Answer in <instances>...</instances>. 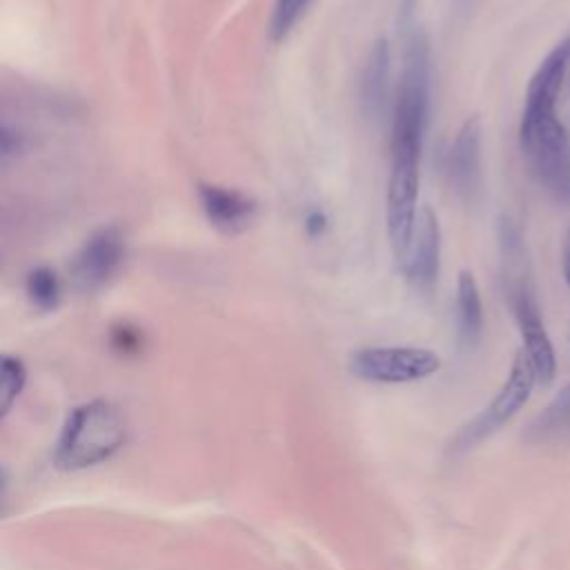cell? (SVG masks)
Returning <instances> with one entry per match:
<instances>
[{"mask_svg": "<svg viewBox=\"0 0 570 570\" xmlns=\"http://www.w3.org/2000/svg\"><path fill=\"white\" fill-rule=\"evenodd\" d=\"M24 149V136L9 125H0V156H13Z\"/></svg>", "mask_w": 570, "mask_h": 570, "instance_id": "cell-19", "label": "cell"}, {"mask_svg": "<svg viewBox=\"0 0 570 570\" xmlns=\"http://www.w3.org/2000/svg\"><path fill=\"white\" fill-rule=\"evenodd\" d=\"M403 67L399 80V94L394 102L392 138L390 142H419L423 145L430 122L432 98V62L430 40L416 24L403 31Z\"/></svg>", "mask_w": 570, "mask_h": 570, "instance_id": "cell-1", "label": "cell"}, {"mask_svg": "<svg viewBox=\"0 0 570 570\" xmlns=\"http://www.w3.org/2000/svg\"><path fill=\"white\" fill-rule=\"evenodd\" d=\"M125 256V238L116 227L96 229L76 258L71 261L69 274L78 292H96L102 287L120 267Z\"/></svg>", "mask_w": 570, "mask_h": 570, "instance_id": "cell-8", "label": "cell"}, {"mask_svg": "<svg viewBox=\"0 0 570 570\" xmlns=\"http://www.w3.org/2000/svg\"><path fill=\"white\" fill-rule=\"evenodd\" d=\"M508 298L523 338V352L534 370L539 383H550L557 374V356L552 341L546 332L541 309L528 276H510Z\"/></svg>", "mask_w": 570, "mask_h": 570, "instance_id": "cell-7", "label": "cell"}, {"mask_svg": "<svg viewBox=\"0 0 570 570\" xmlns=\"http://www.w3.org/2000/svg\"><path fill=\"white\" fill-rule=\"evenodd\" d=\"M448 174L454 191L470 200L481 180V122L470 116L454 136L448 154Z\"/></svg>", "mask_w": 570, "mask_h": 570, "instance_id": "cell-11", "label": "cell"}, {"mask_svg": "<svg viewBox=\"0 0 570 570\" xmlns=\"http://www.w3.org/2000/svg\"><path fill=\"white\" fill-rule=\"evenodd\" d=\"M27 296L29 301L42 309V312H51L58 307L60 303V281L56 276V272L51 267H33L27 274Z\"/></svg>", "mask_w": 570, "mask_h": 570, "instance_id": "cell-16", "label": "cell"}, {"mask_svg": "<svg viewBox=\"0 0 570 570\" xmlns=\"http://www.w3.org/2000/svg\"><path fill=\"white\" fill-rule=\"evenodd\" d=\"M387 80H390V45L381 36L374 40L361 78V105L363 114L379 120L387 102Z\"/></svg>", "mask_w": 570, "mask_h": 570, "instance_id": "cell-13", "label": "cell"}, {"mask_svg": "<svg viewBox=\"0 0 570 570\" xmlns=\"http://www.w3.org/2000/svg\"><path fill=\"white\" fill-rule=\"evenodd\" d=\"M125 441V421L107 401L76 407L58 439L53 461L62 470H82L109 459Z\"/></svg>", "mask_w": 570, "mask_h": 570, "instance_id": "cell-2", "label": "cell"}, {"mask_svg": "<svg viewBox=\"0 0 570 570\" xmlns=\"http://www.w3.org/2000/svg\"><path fill=\"white\" fill-rule=\"evenodd\" d=\"M307 4L309 0H276L269 16V27H267L269 38L274 42H283L303 18Z\"/></svg>", "mask_w": 570, "mask_h": 570, "instance_id": "cell-17", "label": "cell"}, {"mask_svg": "<svg viewBox=\"0 0 570 570\" xmlns=\"http://www.w3.org/2000/svg\"><path fill=\"white\" fill-rule=\"evenodd\" d=\"M423 145L419 142H390V178L385 191V225L392 254L403 267L414 227H416V196H419V160Z\"/></svg>", "mask_w": 570, "mask_h": 570, "instance_id": "cell-4", "label": "cell"}, {"mask_svg": "<svg viewBox=\"0 0 570 570\" xmlns=\"http://www.w3.org/2000/svg\"><path fill=\"white\" fill-rule=\"evenodd\" d=\"M461 2H465V0H461Z\"/></svg>", "mask_w": 570, "mask_h": 570, "instance_id": "cell-23", "label": "cell"}, {"mask_svg": "<svg viewBox=\"0 0 570 570\" xmlns=\"http://www.w3.org/2000/svg\"><path fill=\"white\" fill-rule=\"evenodd\" d=\"M519 140L537 183L557 200L570 198V136L557 111L521 114Z\"/></svg>", "mask_w": 570, "mask_h": 570, "instance_id": "cell-3", "label": "cell"}, {"mask_svg": "<svg viewBox=\"0 0 570 570\" xmlns=\"http://www.w3.org/2000/svg\"><path fill=\"white\" fill-rule=\"evenodd\" d=\"M563 276H566V283L570 287V232H568L566 243H563Z\"/></svg>", "mask_w": 570, "mask_h": 570, "instance_id": "cell-21", "label": "cell"}, {"mask_svg": "<svg viewBox=\"0 0 570 570\" xmlns=\"http://www.w3.org/2000/svg\"><path fill=\"white\" fill-rule=\"evenodd\" d=\"M198 200L212 227L225 236H238L247 232L258 214L254 198L223 185L198 183Z\"/></svg>", "mask_w": 570, "mask_h": 570, "instance_id": "cell-10", "label": "cell"}, {"mask_svg": "<svg viewBox=\"0 0 570 570\" xmlns=\"http://www.w3.org/2000/svg\"><path fill=\"white\" fill-rule=\"evenodd\" d=\"M530 443L570 441V385H566L546 410H541L523 434Z\"/></svg>", "mask_w": 570, "mask_h": 570, "instance_id": "cell-15", "label": "cell"}, {"mask_svg": "<svg viewBox=\"0 0 570 570\" xmlns=\"http://www.w3.org/2000/svg\"><path fill=\"white\" fill-rule=\"evenodd\" d=\"M303 225H305L307 236L318 238V236L325 234V229H327V216H325L321 209H312V212H307Z\"/></svg>", "mask_w": 570, "mask_h": 570, "instance_id": "cell-20", "label": "cell"}, {"mask_svg": "<svg viewBox=\"0 0 570 570\" xmlns=\"http://www.w3.org/2000/svg\"><path fill=\"white\" fill-rule=\"evenodd\" d=\"M483 334V303L474 274L461 269L456 278V336L461 350L470 352Z\"/></svg>", "mask_w": 570, "mask_h": 570, "instance_id": "cell-14", "label": "cell"}, {"mask_svg": "<svg viewBox=\"0 0 570 570\" xmlns=\"http://www.w3.org/2000/svg\"><path fill=\"white\" fill-rule=\"evenodd\" d=\"M534 383H537L534 370L525 352L519 350L512 358L510 374L501 385L499 394L494 396V401L452 436V441L448 443V454H463L472 450L476 443H481L483 439H488L490 434H494L505 421H510L525 405Z\"/></svg>", "mask_w": 570, "mask_h": 570, "instance_id": "cell-5", "label": "cell"}, {"mask_svg": "<svg viewBox=\"0 0 570 570\" xmlns=\"http://www.w3.org/2000/svg\"><path fill=\"white\" fill-rule=\"evenodd\" d=\"M401 269H403L405 278L410 281V285L421 294H430L439 281L441 225H439L436 214L430 207H423L416 218L412 245H410L407 258Z\"/></svg>", "mask_w": 570, "mask_h": 570, "instance_id": "cell-9", "label": "cell"}, {"mask_svg": "<svg viewBox=\"0 0 570 570\" xmlns=\"http://www.w3.org/2000/svg\"><path fill=\"white\" fill-rule=\"evenodd\" d=\"M24 385V367L18 358L0 354V419L9 412Z\"/></svg>", "mask_w": 570, "mask_h": 570, "instance_id": "cell-18", "label": "cell"}, {"mask_svg": "<svg viewBox=\"0 0 570 570\" xmlns=\"http://www.w3.org/2000/svg\"><path fill=\"white\" fill-rule=\"evenodd\" d=\"M570 67V38L561 40L537 67L525 89L523 114L557 111V98Z\"/></svg>", "mask_w": 570, "mask_h": 570, "instance_id": "cell-12", "label": "cell"}, {"mask_svg": "<svg viewBox=\"0 0 570 570\" xmlns=\"http://www.w3.org/2000/svg\"><path fill=\"white\" fill-rule=\"evenodd\" d=\"M2 488H4V474H2V470H0V497H2Z\"/></svg>", "mask_w": 570, "mask_h": 570, "instance_id": "cell-22", "label": "cell"}, {"mask_svg": "<svg viewBox=\"0 0 570 570\" xmlns=\"http://www.w3.org/2000/svg\"><path fill=\"white\" fill-rule=\"evenodd\" d=\"M350 372L370 383H412L441 367L436 352L425 347H361L352 352Z\"/></svg>", "mask_w": 570, "mask_h": 570, "instance_id": "cell-6", "label": "cell"}]
</instances>
